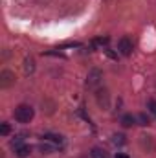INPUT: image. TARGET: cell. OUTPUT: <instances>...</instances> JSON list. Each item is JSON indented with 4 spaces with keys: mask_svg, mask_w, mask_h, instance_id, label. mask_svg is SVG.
<instances>
[{
    "mask_svg": "<svg viewBox=\"0 0 156 158\" xmlns=\"http://www.w3.org/2000/svg\"><path fill=\"white\" fill-rule=\"evenodd\" d=\"M13 116H15V119H17L18 123H30V119L33 118V109H31L30 105H18V107L15 109Z\"/></svg>",
    "mask_w": 156,
    "mask_h": 158,
    "instance_id": "cell-1",
    "label": "cell"
},
{
    "mask_svg": "<svg viewBox=\"0 0 156 158\" xmlns=\"http://www.w3.org/2000/svg\"><path fill=\"white\" fill-rule=\"evenodd\" d=\"M101 81H103V72L99 68H92L86 76V86L88 88H97L101 85Z\"/></svg>",
    "mask_w": 156,
    "mask_h": 158,
    "instance_id": "cell-2",
    "label": "cell"
},
{
    "mask_svg": "<svg viewBox=\"0 0 156 158\" xmlns=\"http://www.w3.org/2000/svg\"><path fill=\"white\" fill-rule=\"evenodd\" d=\"M96 99H97V105L101 107V109H109L110 107V96H109V90L107 88H99L97 92H96Z\"/></svg>",
    "mask_w": 156,
    "mask_h": 158,
    "instance_id": "cell-3",
    "label": "cell"
},
{
    "mask_svg": "<svg viewBox=\"0 0 156 158\" xmlns=\"http://www.w3.org/2000/svg\"><path fill=\"white\" fill-rule=\"evenodd\" d=\"M132 40L129 39V37H121L119 42H117V50H119V53L121 55H125V57H129L130 53H132Z\"/></svg>",
    "mask_w": 156,
    "mask_h": 158,
    "instance_id": "cell-4",
    "label": "cell"
},
{
    "mask_svg": "<svg viewBox=\"0 0 156 158\" xmlns=\"http://www.w3.org/2000/svg\"><path fill=\"white\" fill-rule=\"evenodd\" d=\"M15 85V74L11 70H2L0 72V86L2 88H9Z\"/></svg>",
    "mask_w": 156,
    "mask_h": 158,
    "instance_id": "cell-5",
    "label": "cell"
},
{
    "mask_svg": "<svg viewBox=\"0 0 156 158\" xmlns=\"http://www.w3.org/2000/svg\"><path fill=\"white\" fill-rule=\"evenodd\" d=\"M15 153H17V156H18V158H26L30 153H31V149H30L28 145H24V143H22V145H18V147L15 149Z\"/></svg>",
    "mask_w": 156,
    "mask_h": 158,
    "instance_id": "cell-6",
    "label": "cell"
},
{
    "mask_svg": "<svg viewBox=\"0 0 156 158\" xmlns=\"http://www.w3.org/2000/svg\"><path fill=\"white\" fill-rule=\"evenodd\" d=\"M134 123H136V118H134L132 114H123V116H121V125H123V127H132Z\"/></svg>",
    "mask_w": 156,
    "mask_h": 158,
    "instance_id": "cell-7",
    "label": "cell"
},
{
    "mask_svg": "<svg viewBox=\"0 0 156 158\" xmlns=\"http://www.w3.org/2000/svg\"><path fill=\"white\" fill-rule=\"evenodd\" d=\"M90 156L92 158H110L107 151H103V149H99V147H94V149L90 151Z\"/></svg>",
    "mask_w": 156,
    "mask_h": 158,
    "instance_id": "cell-8",
    "label": "cell"
},
{
    "mask_svg": "<svg viewBox=\"0 0 156 158\" xmlns=\"http://www.w3.org/2000/svg\"><path fill=\"white\" fill-rule=\"evenodd\" d=\"M24 70H26V74H33V70H35V61H33L31 57H28V59L24 61Z\"/></svg>",
    "mask_w": 156,
    "mask_h": 158,
    "instance_id": "cell-9",
    "label": "cell"
},
{
    "mask_svg": "<svg viewBox=\"0 0 156 158\" xmlns=\"http://www.w3.org/2000/svg\"><path fill=\"white\" fill-rule=\"evenodd\" d=\"M44 138H46V140H50V142H53V143H59V145L63 143V138H61V136H57V134H46Z\"/></svg>",
    "mask_w": 156,
    "mask_h": 158,
    "instance_id": "cell-10",
    "label": "cell"
},
{
    "mask_svg": "<svg viewBox=\"0 0 156 158\" xmlns=\"http://www.w3.org/2000/svg\"><path fill=\"white\" fill-rule=\"evenodd\" d=\"M112 142H114V145H123L125 143V136L123 134H114L112 136Z\"/></svg>",
    "mask_w": 156,
    "mask_h": 158,
    "instance_id": "cell-11",
    "label": "cell"
},
{
    "mask_svg": "<svg viewBox=\"0 0 156 158\" xmlns=\"http://www.w3.org/2000/svg\"><path fill=\"white\" fill-rule=\"evenodd\" d=\"M9 131H11V129H9V125H7V123H2V125H0V134H2V136H7V134H9Z\"/></svg>",
    "mask_w": 156,
    "mask_h": 158,
    "instance_id": "cell-12",
    "label": "cell"
},
{
    "mask_svg": "<svg viewBox=\"0 0 156 158\" xmlns=\"http://www.w3.org/2000/svg\"><path fill=\"white\" fill-rule=\"evenodd\" d=\"M147 107L151 109V112L156 116V99H149V103H147Z\"/></svg>",
    "mask_w": 156,
    "mask_h": 158,
    "instance_id": "cell-13",
    "label": "cell"
},
{
    "mask_svg": "<svg viewBox=\"0 0 156 158\" xmlns=\"http://www.w3.org/2000/svg\"><path fill=\"white\" fill-rule=\"evenodd\" d=\"M40 151H42V153H46V155H48V153H51V151H53V147H50V145H48V143H42V145H40Z\"/></svg>",
    "mask_w": 156,
    "mask_h": 158,
    "instance_id": "cell-14",
    "label": "cell"
},
{
    "mask_svg": "<svg viewBox=\"0 0 156 158\" xmlns=\"http://www.w3.org/2000/svg\"><path fill=\"white\" fill-rule=\"evenodd\" d=\"M138 119H140V125H149V118H147L145 114H140Z\"/></svg>",
    "mask_w": 156,
    "mask_h": 158,
    "instance_id": "cell-15",
    "label": "cell"
},
{
    "mask_svg": "<svg viewBox=\"0 0 156 158\" xmlns=\"http://www.w3.org/2000/svg\"><path fill=\"white\" fill-rule=\"evenodd\" d=\"M116 158H129V156H127V155H123V153H117Z\"/></svg>",
    "mask_w": 156,
    "mask_h": 158,
    "instance_id": "cell-16",
    "label": "cell"
}]
</instances>
